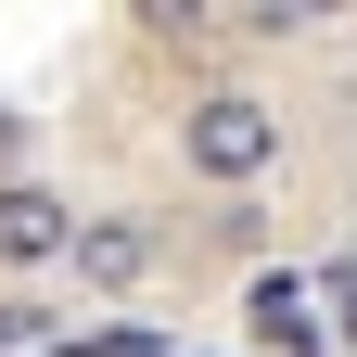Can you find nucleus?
Wrapping results in <instances>:
<instances>
[{
    "mask_svg": "<svg viewBox=\"0 0 357 357\" xmlns=\"http://www.w3.org/2000/svg\"><path fill=\"white\" fill-rule=\"evenodd\" d=\"M178 153H192L204 178H230V192H243V178H268V166H281V115H268L255 89H217V102L178 128Z\"/></svg>",
    "mask_w": 357,
    "mask_h": 357,
    "instance_id": "1",
    "label": "nucleus"
},
{
    "mask_svg": "<svg viewBox=\"0 0 357 357\" xmlns=\"http://www.w3.org/2000/svg\"><path fill=\"white\" fill-rule=\"evenodd\" d=\"M64 243H77V217L38 192V178H0V268H52Z\"/></svg>",
    "mask_w": 357,
    "mask_h": 357,
    "instance_id": "2",
    "label": "nucleus"
},
{
    "mask_svg": "<svg viewBox=\"0 0 357 357\" xmlns=\"http://www.w3.org/2000/svg\"><path fill=\"white\" fill-rule=\"evenodd\" d=\"M64 255H77V281L128 294V281H153V255H166V243L141 230V217H77V243H64Z\"/></svg>",
    "mask_w": 357,
    "mask_h": 357,
    "instance_id": "3",
    "label": "nucleus"
},
{
    "mask_svg": "<svg viewBox=\"0 0 357 357\" xmlns=\"http://www.w3.org/2000/svg\"><path fill=\"white\" fill-rule=\"evenodd\" d=\"M243 332H255L268 357H319V294H306L294 268H268V281L243 294Z\"/></svg>",
    "mask_w": 357,
    "mask_h": 357,
    "instance_id": "4",
    "label": "nucleus"
},
{
    "mask_svg": "<svg viewBox=\"0 0 357 357\" xmlns=\"http://www.w3.org/2000/svg\"><path fill=\"white\" fill-rule=\"evenodd\" d=\"M13 153H26V128H13V115H0V166H13Z\"/></svg>",
    "mask_w": 357,
    "mask_h": 357,
    "instance_id": "5",
    "label": "nucleus"
},
{
    "mask_svg": "<svg viewBox=\"0 0 357 357\" xmlns=\"http://www.w3.org/2000/svg\"><path fill=\"white\" fill-rule=\"evenodd\" d=\"M344 344H357V281H344Z\"/></svg>",
    "mask_w": 357,
    "mask_h": 357,
    "instance_id": "6",
    "label": "nucleus"
}]
</instances>
